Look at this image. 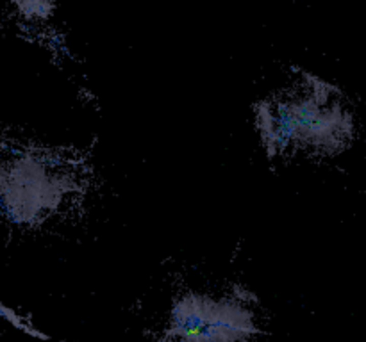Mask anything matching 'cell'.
I'll list each match as a JSON object with an SVG mask.
<instances>
[{
  "label": "cell",
  "instance_id": "1",
  "mask_svg": "<svg viewBox=\"0 0 366 342\" xmlns=\"http://www.w3.org/2000/svg\"><path fill=\"white\" fill-rule=\"evenodd\" d=\"M254 109L268 159L334 157L354 139V114L343 93L311 73H302L293 86L261 100Z\"/></svg>",
  "mask_w": 366,
  "mask_h": 342
},
{
  "label": "cell",
  "instance_id": "2",
  "mask_svg": "<svg viewBox=\"0 0 366 342\" xmlns=\"http://www.w3.org/2000/svg\"><path fill=\"white\" fill-rule=\"evenodd\" d=\"M256 314L241 296L188 291L170 310V342H249L256 335Z\"/></svg>",
  "mask_w": 366,
  "mask_h": 342
},
{
  "label": "cell",
  "instance_id": "3",
  "mask_svg": "<svg viewBox=\"0 0 366 342\" xmlns=\"http://www.w3.org/2000/svg\"><path fill=\"white\" fill-rule=\"evenodd\" d=\"M0 317L8 319L9 323L15 324V326L18 328V330H23V331H27V333H30V335H36V337L47 338V335H43V333H40V331H36L33 326H30L29 323H27L25 319H23L22 316H20V314H16L15 310H11L9 306H6L2 301H0Z\"/></svg>",
  "mask_w": 366,
  "mask_h": 342
}]
</instances>
